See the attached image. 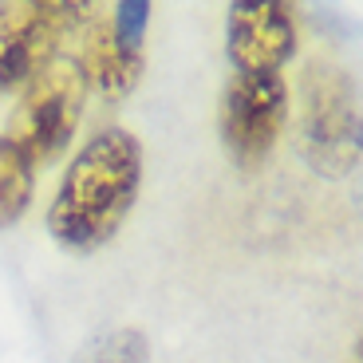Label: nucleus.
<instances>
[{
  "label": "nucleus",
  "instance_id": "f257e3e1",
  "mask_svg": "<svg viewBox=\"0 0 363 363\" xmlns=\"http://www.w3.org/2000/svg\"><path fill=\"white\" fill-rule=\"evenodd\" d=\"M143 190V143L107 127L67 162L48 209V233L72 253H95L123 229Z\"/></svg>",
  "mask_w": 363,
  "mask_h": 363
},
{
  "label": "nucleus",
  "instance_id": "f03ea898",
  "mask_svg": "<svg viewBox=\"0 0 363 363\" xmlns=\"http://www.w3.org/2000/svg\"><path fill=\"white\" fill-rule=\"evenodd\" d=\"M300 158L320 178H347L359 166L363 118L359 87L347 67L332 60H308L300 75V118H296Z\"/></svg>",
  "mask_w": 363,
  "mask_h": 363
},
{
  "label": "nucleus",
  "instance_id": "7ed1b4c3",
  "mask_svg": "<svg viewBox=\"0 0 363 363\" xmlns=\"http://www.w3.org/2000/svg\"><path fill=\"white\" fill-rule=\"evenodd\" d=\"M95 12L79 0H4L0 4V99L24 91L55 64L67 36Z\"/></svg>",
  "mask_w": 363,
  "mask_h": 363
},
{
  "label": "nucleus",
  "instance_id": "20e7f679",
  "mask_svg": "<svg viewBox=\"0 0 363 363\" xmlns=\"http://www.w3.org/2000/svg\"><path fill=\"white\" fill-rule=\"evenodd\" d=\"M146 20H150V4L146 0H123L115 12H103L95 4L87 20L79 24V52H75V67H79L87 91L103 95L107 103L127 99L138 87L146 67Z\"/></svg>",
  "mask_w": 363,
  "mask_h": 363
},
{
  "label": "nucleus",
  "instance_id": "39448f33",
  "mask_svg": "<svg viewBox=\"0 0 363 363\" xmlns=\"http://www.w3.org/2000/svg\"><path fill=\"white\" fill-rule=\"evenodd\" d=\"M87 83H83L75 60H55L48 72L24 87L16 111H12V146L32 162V170L55 162L67 150L75 127L83 118Z\"/></svg>",
  "mask_w": 363,
  "mask_h": 363
},
{
  "label": "nucleus",
  "instance_id": "423d86ee",
  "mask_svg": "<svg viewBox=\"0 0 363 363\" xmlns=\"http://www.w3.org/2000/svg\"><path fill=\"white\" fill-rule=\"evenodd\" d=\"M289 123V83L284 75H245L233 72L221 87L218 130L221 146L241 170H257L281 143Z\"/></svg>",
  "mask_w": 363,
  "mask_h": 363
},
{
  "label": "nucleus",
  "instance_id": "0eeeda50",
  "mask_svg": "<svg viewBox=\"0 0 363 363\" xmlns=\"http://www.w3.org/2000/svg\"><path fill=\"white\" fill-rule=\"evenodd\" d=\"M296 9L284 0H237L225 20V52L233 72L281 75L296 55Z\"/></svg>",
  "mask_w": 363,
  "mask_h": 363
},
{
  "label": "nucleus",
  "instance_id": "6e6552de",
  "mask_svg": "<svg viewBox=\"0 0 363 363\" xmlns=\"http://www.w3.org/2000/svg\"><path fill=\"white\" fill-rule=\"evenodd\" d=\"M32 190H36V170L12 146L9 135H0V229L16 225L32 206Z\"/></svg>",
  "mask_w": 363,
  "mask_h": 363
},
{
  "label": "nucleus",
  "instance_id": "1a4fd4ad",
  "mask_svg": "<svg viewBox=\"0 0 363 363\" xmlns=\"http://www.w3.org/2000/svg\"><path fill=\"white\" fill-rule=\"evenodd\" d=\"M75 363H150V340L143 328H115L91 340Z\"/></svg>",
  "mask_w": 363,
  "mask_h": 363
}]
</instances>
